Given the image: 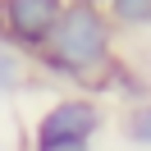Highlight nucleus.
Masks as SVG:
<instances>
[{"mask_svg":"<svg viewBox=\"0 0 151 151\" xmlns=\"http://www.w3.org/2000/svg\"><path fill=\"white\" fill-rule=\"evenodd\" d=\"M46 151H92V147H46Z\"/></svg>","mask_w":151,"mask_h":151,"instance_id":"nucleus-7","label":"nucleus"},{"mask_svg":"<svg viewBox=\"0 0 151 151\" xmlns=\"http://www.w3.org/2000/svg\"><path fill=\"white\" fill-rule=\"evenodd\" d=\"M37 60L73 83L101 87L114 64V23L96 5H64V14H60L55 32Z\"/></svg>","mask_w":151,"mask_h":151,"instance_id":"nucleus-1","label":"nucleus"},{"mask_svg":"<svg viewBox=\"0 0 151 151\" xmlns=\"http://www.w3.org/2000/svg\"><path fill=\"white\" fill-rule=\"evenodd\" d=\"M124 137L133 147H147L151 151V101H133L124 110Z\"/></svg>","mask_w":151,"mask_h":151,"instance_id":"nucleus-5","label":"nucleus"},{"mask_svg":"<svg viewBox=\"0 0 151 151\" xmlns=\"http://www.w3.org/2000/svg\"><path fill=\"white\" fill-rule=\"evenodd\" d=\"M73 5H101V0H73Z\"/></svg>","mask_w":151,"mask_h":151,"instance_id":"nucleus-8","label":"nucleus"},{"mask_svg":"<svg viewBox=\"0 0 151 151\" xmlns=\"http://www.w3.org/2000/svg\"><path fill=\"white\" fill-rule=\"evenodd\" d=\"M23 83H28V55L0 41V92H19Z\"/></svg>","mask_w":151,"mask_h":151,"instance_id":"nucleus-4","label":"nucleus"},{"mask_svg":"<svg viewBox=\"0 0 151 151\" xmlns=\"http://www.w3.org/2000/svg\"><path fill=\"white\" fill-rule=\"evenodd\" d=\"M105 114L92 96H60L55 105H46L32 128V151L46 147H92V137L101 133Z\"/></svg>","mask_w":151,"mask_h":151,"instance_id":"nucleus-2","label":"nucleus"},{"mask_svg":"<svg viewBox=\"0 0 151 151\" xmlns=\"http://www.w3.org/2000/svg\"><path fill=\"white\" fill-rule=\"evenodd\" d=\"M64 0H0V41L23 55H41L55 32Z\"/></svg>","mask_w":151,"mask_h":151,"instance_id":"nucleus-3","label":"nucleus"},{"mask_svg":"<svg viewBox=\"0 0 151 151\" xmlns=\"http://www.w3.org/2000/svg\"><path fill=\"white\" fill-rule=\"evenodd\" d=\"M110 23H124V28H151V0H105Z\"/></svg>","mask_w":151,"mask_h":151,"instance_id":"nucleus-6","label":"nucleus"}]
</instances>
